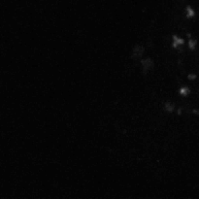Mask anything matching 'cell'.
<instances>
[{
	"label": "cell",
	"mask_w": 199,
	"mask_h": 199,
	"mask_svg": "<svg viewBox=\"0 0 199 199\" xmlns=\"http://www.w3.org/2000/svg\"><path fill=\"white\" fill-rule=\"evenodd\" d=\"M172 43H171V46H172L173 49H179L185 45L186 40L181 36H178V35L174 34L172 35Z\"/></svg>",
	"instance_id": "obj_1"
},
{
	"label": "cell",
	"mask_w": 199,
	"mask_h": 199,
	"mask_svg": "<svg viewBox=\"0 0 199 199\" xmlns=\"http://www.w3.org/2000/svg\"><path fill=\"white\" fill-rule=\"evenodd\" d=\"M196 11L192 5H186L185 8V16L188 19H192L196 17Z\"/></svg>",
	"instance_id": "obj_2"
},
{
	"label": "cell",
	"mask_w": 199,
	"mask_h": 199,
	"mask_svg": "<svg viewBox=\"0 0 199 199\" xmlns=\"http://www.w3.org/2000/svg\"><path fill=\"white\" fill-rule=\"evenodd\" d=\"M178 93L179 95H181L183 97H186L192 93V89H190V88L188 87V85H183V87H181L178 89Z\"/></svg>",
	"instance_id": "obj_3"
},
{
	"label": "cell",
	"mask_w": 199,
	"mask_h": 199,
	"mask_svg": "<svg viewBox=\"0 0 199 199\" xmlns=\"http://www.w3.org/2000/svg\"><path fill=\"white\" fill-rule=\"evenodd\" d=\"M141 64H142V66L144 67V69L149 70V69H151V68L154 65V62L153 59H151V58L148 57V58H145V59H142V60H141Z\"/></svg>",
	"instance_id": "obj_4"
},
{
	"label": "cell",
	"mask_w": 199,
	"mask_h": 199,
	"mask_svg": "<svg viewBox=\"0 0 199 199\" xmlns=\"http://www.w3.org/2000/svg\"><path fill=\"white\" fill-rule=\"evenodd\" d=\"M175 109H176V106H175V104L173 102H170V101H167L164 104H163V110L167 113H173L175 111Z\"/></svg>",
	"instance_id": "obj_5"
},
{
	"label": "cell",
	"mask_w": 199,
	"mask_h": 199,
	"mask_svg": "<svg viewBox=\"0 0 199 199\" xmlns=\"http://www.w3.org/2000/svg\"><path fill=\"white\" fill-rule=\"evenodd\" d=\"M197 46H198V41L197 39H194V38H192L189 37V41H188V48L189 50H195L197 49Z\"/></svg>",
	"instance_id": "obj_6"
},
{
	"label": "cell",
	"mask_w": 199,
	"mask_h": 199,
	"mask_svg": "<svg viewBox=\"0 0 199 199\" xmlns=\"http://www.w3.org/2000/svg\"><path fill=\"white\" fill-rule=\"evenodd\" d=\"M197 78H198V75L196 73H189L186 75V79L189 81H195L197 80Z\"/></svg>",
	"instance_id": "obj_7"
},
{
	"label": "cell",
	"mask_w": 199,
	"mask_h": 199,
	"mask_svg": "<svg viewBox=\"0 0 199 199\" xmlns=\"http://www.w3.org/2000/svg\"><path fill=\"white\" fill-rule=\"evenodd\" d=\"M192 113L194 116H199V108H194V109H192Z\"/></svg>",
	"instance_id": "obj_8"
}]
</instances>
